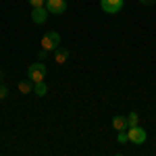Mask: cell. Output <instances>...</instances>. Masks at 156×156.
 Wrapping results in <instances>:
<instances>
[{
    "instance_id": "11",
    "label": "cell",
    "mask_w": 156,
    "mask_h": 156,
    "mask_svg": "<svg viewBox=\"0 0 156 156\" xmlns=\"http://www.w3.org/2000/svg\"><path fill=\"white\" fill-rule=\"evenodd\" d=\"M127 123H129V127L140 125V115H137V112H129V115H127Z\"/></svg>"
},
{
    "instance_id": "13",
    "label": "cell",
    "mask_w": 156,
    "mask_h": 156,
    "mask_svg": "<svg viewBox=\"0 0 156 156\" xmlns=\"http://www.w3.org/2000/svg\"><path fill=\"white\" fill-rule=\"evenodd\" d=\"M6 96H9V87H6V85L0 81V100H4Z\"/></svg>"
},
{
    "instance_id": "6",
    "label": "cell",
    "mask_w": 156,
    "mask_h": 156,
    "mask_svg": "<svg viewBox=\"0 0 156 156\" xmlns=\"http://www.w3.org/2000/svg\"><path fill=\"white\" fill-rule=\"evenodd\" d=\"M46 19H48V9H46V6H34V11H31V21L36 25H44Z\"/></svg>"
},
{
    "instance_id": "3",
    "label": "cell",
    "mask_w": 156,
    "mask_h": 156,
    "mask_svg": "<svg viewBox=\"0 0 156 156\" xmlns=\"http://www.w3.org/2000/svg\"><path fill=\"white\" fill-rule=\"evenodd\" d=\"M100 6L106 15H117V12L123 11L125 0H100Z\"/></svg>"
},
{
    "instance_id": "8",
    "label": "cell",
    "mask_w": 156,
    "mask_h": 156,
    "mask_svg": "<svg viewBox=\"0 0 156 156\" xmlns=\"http://www.w3.org/2000/svg\"><path fill=\"white\" fill-rule=\"evenodd\" d=\"M112 127L117 129V131H127V127H129V123H127V117H112Z\"/></svg>"
},
{
    "instance_id": "12",
    "label": "cell",
    "mask_w": 156,
    "mask_h": 156,
    "mask_svg": "<svg viewBox=\"0 0 156 156\" xmlns=\"http://www.w3.org/2000/svg\"><path fill=\"white\" fill-rule=\"evenodd\" d=\"M117 142L119 144H129V135H127V131H119V135H117Z\"/></svg>"
},
{
    "instance_id": "15",
    "label": "cell",
    "mask_w": 156,
    "mask_h": 156,
    "mask_svg": "<svg viewBox=\"0 0 156 156\" xmlns=\"http://www.w3.org/2000/svg\"><path fill=\"white\" fill-rule=\"evenodd\" d=\"M37 56H40V60H46V58H48V50H44V48H42Z\"/></svg>"
},
{
    "instance_id": "14",
    "label": "cell",
    "mask_w": 156,
    "mask_h": 156,
    "mask_svg": "<svg viewBox=\"0 0 156 156\" xmlns=\"http://www.w3.org/2000/svg\"><path fill=\"white\" fill-rule=\"evenodd\" d=\"M27 2H29L31 6H44V4H46V0H27Z\"/></svg>"
},
{
    "instance_id": "2",
    "label": "cell",
    "mask_w": 156,
    "mask_h": 156,
    "mask_svg": "<svg viewBox=\"0 0 156 156\" xmlns=\"http://www.w3.org/2000/svg\"><path fill=\"white\" fill-rule=\"evenodd\" d=\"M42 48L48 50V52H54V50L60 46V34L58 31H48V34H44V37H42Z\"/></svg>"
},
{
    "instance_id": "16",
    "label": "cell",
    "mask_w": 156,
    "mask_h": 156,
    "mask_svg": "<svg viewBox=\"0 0 156 156\" xmlns=\"http://www.w3.org/2000/svg\"><path fill=\"white\" fill-rule=\"evenodd\" d=\"M156 0H140V4H144V6H154Z\"/></svg>"
},
{
    "instance_id": "7",
    "label": "cell",
    "mask_w": 156,
    "mask_h": 156,
    "mask_svg": "<svg viewBox=\"0 0 156 156\" xmlns=\"http://www.w3.org/2000/svg\"><path fill=\"white\" fill-rule=\"evenodd\" d=\"M52 58L56 60V65H65V62H67V60H69V50L67 48H56L54 50V56H52Z\"/></svg>"
},
{
    "instance_id": "10",
    "label": "cell",
    "mask_w": 156,
    "mask_h": 156,
    "mask_svg": "<svg viewBox=\"0 0 156 156\" xmlns=\"http://www.w3.org/2000/svg\"><path fill=\"white\" fill-rule=\"evenodd\" d=\"M34 94H36L37 98H44L46 94H48V85L44 83V81H37V83H34Z\"/></svg>"
},
{
    "instance_id": "4",
    "label": "cell",
    "mask_w": 156,
    "mask_h": 156,
    "mask_svg": "<svg viewBox=\"0 0 156 156\" xmlns=\"http://www.w3.org/2000/svg\"><path fill=\"white\" fill-rule=\"evenodd\" d=\"M127 135H129V142L135 144V146L146 144V131L140 127V125H135V127H127Z\"/></svg>"
},
{
    "instance_id": "9",
    "label": "cell",
    "mask_w": 156,
    "mask_h": 156,
    "mask_svg": "<svg viewBox=\"0 0 156 156\" xmlns=\"http://www.w3.org/2000/svg\"><path fill=\"white\" fill-rule=\"evenodd\" d=\"M17 87H19V92H21V94H31V92H34V81L27 77V79H23V81H19Z\"/></svg>"
},
{
    "instance_id": "5",
    "label": "cell",
    "mask_w": 156,
    "mask_h": 156,
    "mask_svg": "<svg viewBox=\"0 0 156 156\" xmlns=\"http://www.w3.org/2000/svg\"><path fill=\"white\" fill-rule=\"evenodd\" d=\"M48 12L52 15H62V12L67 11V0H46V4H44Z\"/></svg>"
},
{
    "instance_id": "1",
    "label": "cell",
    "mask_w": 156,
    "mask_h": 156,
    "mask_svg": "<svg viewBox=\"0 0 156 156\" xmlns=\"http://www.w3.org/2000/svg\"><path fill=\"white\" fill-rule=\"evenodd\" d=\"M27 77L37 83V81H44V77H46V65H44V60H37L34 65H29L27 67Z\"/></svg>"
},
{
    "instance_id": "17",
    "label": "cell",
    "mask_w": 156,
    "mask_h": 156,
    "mask_svg": "<svg viewBox=\"0 0 156 156\" xmlns=\"http://www.w3.org/2000/svg\"><path fill=\"white\" fill-rule=\"evenodd\" d=\"M2 75H4V73H2V71H0V81H2Z\"/></svg>"
}]
</instances>
